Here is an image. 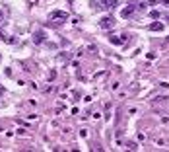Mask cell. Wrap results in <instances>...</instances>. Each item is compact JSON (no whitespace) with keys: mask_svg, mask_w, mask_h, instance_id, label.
<instances>
[{"mask_svg":"<svg viewBox=\"0 0 169 152\" xmlns=\"http://www.w3.org/2000/svg\"><path fill=\"white\" fill-rule=\"evenodd\" d=\"M64 20H68V14H66V12L55 10V12H51V23H49V26H60Z\"/></svg>","mask_w":169,"mask_h":152,"instance_id":"obj_1","label":"cell"},{"mask_svg":"<svg viewBox=\"0 0 169 152\" xmlns=\"http://www.w3.org/2000/svg\"><path fill=\"white\" fill-rule=\"evenodd\" d=\"M99 27H101V29H113V27H115V18H111V16L101 18L99 20Z\"/></svg>","mask_w":169,"mask_h":152,"instance_id":"obj_2","label":"cell"},{"mask_svg":"<svg viewBox=\"0 0 169 152\" xmlns=\"http://www.w3.org/2000/svg\"><path fill=\"white\" fill-rule=\"evenodd\" d=\"M119 6V0H103L101 2V8L103 10H111V8Z\"/></svg>","mask_w":169,"mask_h":152,"instance_id":"obj_3","label":"cell"},{"mask_svg":"<svg viewBox=\"0 0 169 152\" xmlns=\"http://www.w3.org/2000/svg\"><path fill=\"white\" fill-rule=\"evenodd\" d=\"M43 41H45V31H35V33H33V43L41 45Z\"/></svg>","mask_w":169,"mask_h":152,"instance_id":"obj_4","label":"cell"},{"mask_svg":"<svg viewBox=\"0 0 169 152\" xmlns=\"http://www.w3.org/2000/svg\"><path fill=\"white\" fill-rule=\"evenodd\" d=\"M132 14H134V6H126V8H122V10H121L122 18H130Z\"/></svg>","mask_w":169,"mask_h":152,"instance_id":"obj_5","label":"cell"},{"mask_svg":"<svg viewBox=\"0 0 169 152\" xmlns=\"http://www.w3.org/2000/svg\"><path fill=\"white\" fill-rule=\"evenodd\" d=\"M148 29H150V31H163V23L161 22H154V23H150Z\"/></svg>","mask_w":169,"mask_h":152,"instance_id":"obj_6","label":"cell"},{"mask_svg":"<svg viewBox=\"0 0 169 152\" xmlns=\"http://www.w3.org/2000/svg\"><path fill=\"white\" fill-rule=\"evenodd\" d=\"M125 39H126V37H115V35H113V37H109V41H111L113 45H122V43H125Z\"/></svg>","mask_w":169,"mask_h":152,"instance_id":"obj_7","label":"cell"},{"mask_svg":"<svg viewBox=\"0 0 169 152\" xmlns=\"http://www.w3.org/2000/svg\"><path fill=\"white\" fill-rule=\"evenodd\" d=\"M159 16H161V14H159L158 10H152V12H150V18H152V20H158Z\"/></svg>","mask_w":169,"mask_h":152,"instance_id":"obj_8","label":"cell"},{"mask_svg":"<svg viewBox=\"0 0 169 152\" xmlns=\"http://www.w3.org/2000/svg\"><path fill=\"white\" fill-rule=\"evenodd\" d=\"M128 148L130 150H136V142H128Z\"/></svg>","mask_w":169,"mask_h":152,"instance_id":"obj_9","label":"cell"},{"mask_svg":"<svg viewBox=\"0 0 169 152\" xmlns=\"http://www.w3.org/2000/svg\"><path fill=\"white\" fill-rule=\"evenodd\" d=\"M161 2H165V4H169V0H161Z\"/></svg>","mask_w":169,"mask_h":152,"instance_id":"obj_10","label":"cell"},{"mask_svg":"<svg viewBox=\"0 0 169 152\" xmlns=\"http://www.w3.org/2000/svg\"><path fill=\"white\" fill-rule=\"evenodd\" d=\"M0 22H2V14H0Z\"/></svg>","mask_w":169,"mask_h":152,"instance_id":"obj_11","label":"cell"},{"mask_svg":"<svg viewBox=\"0 0 169 152\" xmlns=\"http://www.w3.org/2000/svg\"><path fill=\"white\" fill-rule=\"evenodd\" d=\"M167 20H169V14H167Z\"/></svg>","mask_w":169,"mask_h":152,"instance_id":"obj_12","label":"cell"},{"mask_svg":"<svg viewBox=\"0 0 169 152\" xmlns=\"http://www.w3.org/2000/svg\"><path fill=\"white\" fill-rule=\"evenodd\" d=\"M0 59H2V55H0Z\"/></svg>","mask_w":169,"mask_h":152,"instance_id":"obj_13","label":"cell"}]
</instances>
